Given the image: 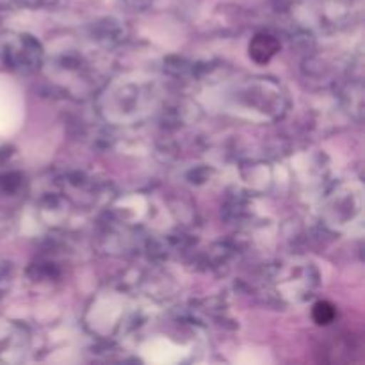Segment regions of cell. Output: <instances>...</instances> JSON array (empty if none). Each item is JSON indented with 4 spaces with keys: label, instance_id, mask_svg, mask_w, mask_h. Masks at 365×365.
<instances>
[{
    "label": "cell",
    "instance_id": "obj_1",
    "mask_svg": "<svg viewBox=\"0 0 365 365\" xmlns=\"http://www.w3.org/2000/svg\"><path fill=\"white\" fill-rule=\"evenodd\" d=\"M278 50H280V43L271 34H257L250 43V57L259 64L269 63L277 56Z\"/></svg>",
    "mask_w": 365,
    "mask_h": 365
},
{
    "label": "cell",
    "instance_id": "obj_2",
    "mask_svg": "<svg viewBox=\"0 0 365 365\" xmlns=\"http://www.w3.org/2000/svg\"><path fill=\"white\" fill-rule=\"evenodd\" d=\"M312 317L317 324H330L335 319V307L328 302L316 303L312 310Z\"/></svg>",
    "mask_w": 365,
    "mask_h": 365
}]
</instances>
